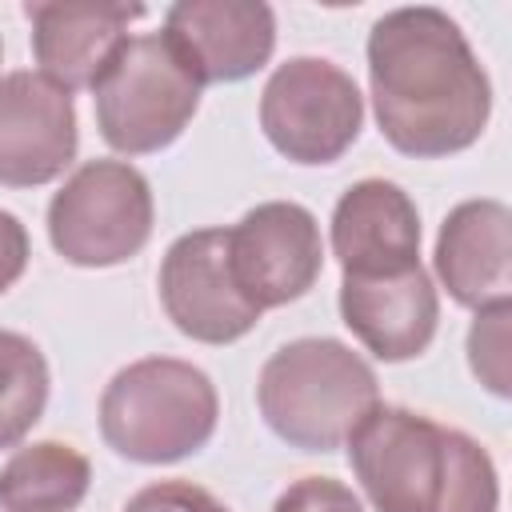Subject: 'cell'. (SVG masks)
<instances>
[{
  "mask_svg": "<svg viewBox=\"0 0 512 512\" xmlns=\"http://www.w3.org/2000/svg\"><path fill=\"white\" fill-rule=\"evenodd\" d=\"M368 92L380 136L416 160L472 148L492 116V84L460 24L432 8H392L368 32Z\"/></svg>",
  "mask_w": 512,
  "mask_h": 512,
  "instance_id": "6da1fadb",
  "label": "cell"
},
{
  "mask_svg": "<svg viewBox=\"0 0 512 512\" xmlns=\"http://www.w3.org/2000/svg\"><path fill=\"white\" fill-rule=\"evenodd\" d=\"M352 472L376 512H496L488 448L412 408L376 404L348 436Z\"/></svg>",
  "mask_w": 512,
  "mask_h": 512,
  "instance_id": "7a4b0ae2",
  "label": "cell"
},
{
  "mask_svg": "<svg viewBox=\"0 0 512 512\" xmlns=\"http://www.w3.org/2000/svg\"><path fill=\"white\" fill-rule=\"evenodd\" d=\"M264 424L300 452H336L380 404L372 364L332 336H300L276 348L256 380Z\"/></svg>",
  "mask_w": 512,
  "mask_h": 512,
  "instance_id": "3957f363",
  "label": "cell"
},
{
  "mask_svg": "<svg viewBox=\"0 0 512 512\" xmlns=\"http://www.w3.org/2000/svg\"><path fill=\"white\" fill-rule=\"evenodd\" d=\"M220 420V396L204 368L176 356H144L120 368L100 396V436L132 464H176L200 452Z\"/></svg>",
  "mask_w": 512,
  "mask_h": 512,
  "instance_id": "277c9868",
  "label": "cell"
},
{
  "mask_svg": "<svg viewBox=\"0 0 512 512\" xmlns=\"http://www.w3.org/2000/svg\"><path fill=\"white\" fill-rule=\"evenodd\" d=\"M92 100L104 144L124 156H148L168 148L192 124L200 84L164 32H144L124 44L116 64L92 88Z\"/></svg>",
  "mask_w": 512,
  "mask_h": 512,
  "instance_id": "5b68a950",
  "label": "cell"
},
{
  "mask_svg": "<svg viewBox=\"0 0 512 512\" xmlns=\"http://www.w3.org/2000/svg\"><path fill=\"white\" fill-rule=\"evenodd\" d=\"M156 204L148 176L128 160L80 164L48 204V240L76 268L132 260L152 236Z\"/></svg>",
  "mask_w": 512,
  "mask_h": 512,
  "instance_id": "8992f818",
  "label": "cell"
},
{
  "mask_svg": "<svg viewBox=\"0 0 512 512\" xmlns=\"http://www.w3.org/2000/svg\"><path fill=\"white\" fill-rule=\"evenodd\" d=\"M260 128L292 164H332L364 128V96L340 64L292 56L260 92Z\"/></svg>",
  "mask_w": 512,
  "mask_h": 512,
  "instance_id": "52a82bcc",
  "label": "cell"
},
{
  "mask_svg": "<svg viewBox=\"0 0 512 512\" xmlns=\"http://www.w3.org/2000/svg\"><path fill=\"white\" fill-rule=\"evenodd\" d=\"M160 304L176 332L200 344H232L260 324L228 260V228H196L172 240L160 260Z\"/></svg>",
  "mask_w": 512,
  "mask_h": 512,
  "instance_id": "ba28073f",
  "label": "cell"
},
{
  "mask_svg": "<svg viewBox=\"0 0 512 512\" xmlns=\"http://www.w3.org/2000/svg\"><path fill=\"white\" fill-rule=\"evenodd\" d=\"M228 260L240 292L264 312L300 300L324 272L316 216L296 200H268L228 228Z\"/></svg>",
  "mask_w": 512,
  "mask_h": 512,
  "instance_id": "9c48e42d",
  "label": "cell"
},
{
  "mask_svg": "<svg viewBox=\"0 0 512 512\" xmlns=\"http://www.w3.org/2000/svg\"><path fill=\"white\" fill-rule=\"evenodd\" d=\"M76 104L72 92L40 72L0 76V184L40 188L64 176L76 160Z\"/></svg>",
  "mask_w": 512,
  "mask_h": 512,
  "instance_id": "30bf717a",
  "label": "cell"
},
{
  "mask_svg": "<svg viewBox=\"0 0 512 512\" xmlns=\"http://www.w3.org/2000/svg\"><path fill=\"white\" fill-rule=\"evenodd\" d=\"M144 12V4L124 0H28L24 16L32 24V56L40 76L64 92H92L132 40L128 24Z\"/></svg>",
  "mask_w": 512,
  "mask_h": 512,
  "instance_id": "8fae6325",
  "label": "cell"
},
{
  "mask_svg": "<svg viewBox=\"0 0 512 512\" xmlns=\"http://www.w3.org/2000/svg\"><path fill=\"white\" fill-rule=\"evenodd\" d=\"M164 40L196 84H232L276 52V12L264 0H180L164 12Z\"/></svg>",
  "mask_w": 512,
  "mask_h": 512,
  "instance_id": "7c38bea8",
  "label": "cell"
},
{
  "mask_svg": "<svg viewBox=\"0 0 512 512\" xmlns=\"http://www.w3.org/2000/svg\"><path fill=\"white\" fill-rule=\"evenodd\" d=\"M432 264L456 304L472 312L512 304V212L508 204L492 196L456 204L436 232Z\"/></svg>",
  "mask_w": 512,
  "mask_h": 512,
  "instance_id": "4fadbf2b",
  "label": "cell"
},
{
  "mask_svg": "<svg viewBox=\"0 0 512 512\" xmlns=\"http://www.w3.org/2000/svg\"><path fill=\"white\" fill-rule=\"evenodd\" d=\"M332 256L344 276H396L420 264V212L392 180H360L332 208Z\"/></svg>",
  "mask_w": 512,
  "mask_h": 512,
  "instance_id": "5bb4252c",
  "label": "cell"
},
{
  "mask_svg": "<svg viewBox=\"0 0 512 512\" xmlns=\"http://www.w3.org/2000/svg\"><path fill=\"white\" fill-rule=\"evenodd\" d=\"M340 320L376 360L400 364L432 344L440 324V296L420 264L396 276H344Z\"/></svg>",
  "mask_w": 512,
  "mask_h": 512,
  "instance_id": "9a60e30c",
  "label": "cell"
},
{
  "mask_svg": "<svg viewBox=\"0 0 512 512\" xmlns=\"http://www.w3.org/2000/svg\"><path fill=\"white\" fill-rule=\"evenodd\" d=\"M92 464L80 448L40 440L0 468V512H72L88 496Z\"/></svg>",
  "mask_w": 512,
  "mask_h": 512,
  "instance_id": "2e32d148",
  "label": "cell"
},
{
  "mask_svg": "<svg viewBox=\"0 0 512 512\" xmlns=\"http://www.w3.org/2000/svg\"><path fill=\"white\" fill-rule=\"evenodd\" d=\"M48 360L44 352L20 336L0 328V448H16L48 404Z\"/></svg>",
  "mask_w": 512,
  "mask_h": 512,
  "instance_id": "e0dca14e",
  "label": "cell"
},
{
  "mask_svg": "<svg viewBox=\"0 0 512 512\" xmlns=\"http://www.w3.org/2000/svg\"><path fill=\"white\" fill-rule=\"evenodd\" d=\"M508 344H512V304L480 308L476 320H472V328H468V368L500 400L512 392Z\"/></svg>",
  "mask_w": 512,
  "mask_h": 512,
  "instance_id": "ac0fdd59",
  "label": "cell"
},
{
  "mask_svg": "<svg viewBox=\"0 0 512 512\" xmlns=\"http://www.w3.org/2000/svg\"><path fill=\"white\" fill-rule=\"evenodd\" d=\"M272 512H364V504L336 476H304L276 496Z\"/></svg>",
  "mask_w": 512,
  "mask_h": 512,
  "instance_id": "d6986e66",
  "label": "cell"
},
{
  "mask_svg": "<svg viewBox=\"0 0 512 512\" xmlns=\"http://www.w3.org/2000/svg\"><path fill=\"white\" fill-rule=\"evenodd\" d=\"M124 512H228V508L192 480H156V484H144L124 504Z\"/></svg>",
  "mask_w": 512,
  "mask_h": 512,
  "instance_id": "ffe728a7",
  "label": "cell"
},
{
  "mask_svg": "<svg viewBox=\"0 0 512 512\" xmlns=\"http://www.w3.org/2000/svg\"><path fill=\"white\" fill-rule=\"evenodd\" d=\"M28 256H32L28 228L20 224V216H12V212L0 208V296L24 276Z\"/></svg>",
  "mask_w": 512,
  "mask_h": 512,
  "instance_id": "44dd1931",
  "label": "cell"
},
{
  "mask_svg": "<svg viewBox=\"0 0 512 512\" xmlns=\"http://www.w3.org/2000/svg\"><path fill=\"white\" fill-rule=\"evenodd\" d=\"M0 52H4V44H0Z\"/></svg>",
  "mask_w": 512,
  "mask_h": 512,
  "instance_id": "7402d4cb",
  "label": "cell"
}]
</instances>
